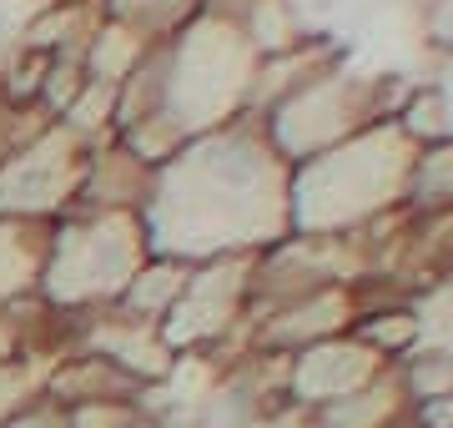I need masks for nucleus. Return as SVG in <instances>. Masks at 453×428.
<instances>
[{
    "label": "nucleus",
    "instance_id": "f257e3e1",
    "mask_svg": "<svg viewBox=\"0 0 453 428\" xmlns=\"http://www.w3.org/2000/svg\"><path fill=\"white\" fill-rule=\"evenodd\" d=\"M267 172H288V162L277 157L257 116H232L217 132L192 136L177 162L157 172L151 202L142 212L151 252L207 263L282 242L292 222L282 212H267V202L288 207V197L262 192H288V181L267 187Z\"/></svg>",
    "mask_w": 453,
    "mask_h": 428
},
{
    "label": "nucleus",
    "instance_id": "f03ea898",
    "mask_svg": "<svg viewBox=\"0 0 453 428\" xmlns=\"http://www.w3.org/2000/svg\"><path fill=\"white\" fill-rule=\"evenodd\" d=\"M151 257L142 212H65L50 222V248L35 293L71 317L111 308L131 272Z\"/></svg>",
    "mask_w": 453,
    "mask_h": 428
},
{
    "label": "nucleus",
    "instance_id": "7ed1b4c3",
    "mask_svg": "<svg viewBox=\"0 0 453 428\" xmlns=\"http://www.w3.org/2000/svg\"><path fill=\"white\" fill-rule=\"evenodd\" d=\"M252 257L257 252H232L192 263V278L181 287L177 308L162 317V338L172 353H217L222 338L237 328V317L252 308Z\"/></svg>",
    "mask_w": 453,
    "mask_h": 428
},
{
    "label": "nucleus",
    "instance_id": "20e7f679",
    "mask_svg": "<svg viewBox=\"0 0 453 428\" xmlns=\"http://www.w3.org/2000/svg\"><path fill=\"white\" fill-rule=\"evenodd\" d=\"M86 157H91V147L56 121L46 136H35L31 147L0 162V217H16V222L65 217L76 202V187H81Z\"/></svg>",
    "mask_w": 453,
    "mask_h": 428
},
{
    "label": "nucleus",
    "instance_id": "39448f33",
    "mask_svg": "<svg viewBox=\"0 0 453 428\" xmlns=\"http://www.w3.org/2000/svg\"><path fill=\"white\" fill-rule=\"evenodd\" d=\"M76 348L86 353H101L111 358L127 378H136L142 388L162 383L172 373L177 353L166 348L162 323H142V317H127L121 308H101V313L76 317Z\"/></svg>",
    "mask_w": 453,
    "mask_h": 428
},
{
    "label": "nucleus",
    "instance_id": "423d86ee",
    "mask_svg": "<svg viewBox=\"0 0 453 428\" xmlns=\"http://www.w3.org/2000/svg\"><path fill=\"white\" fill-rule=\"evenodd\" d=\"M151 187H157V172L146 162H136L111 136V141L91 147V157H86V172H81L71 212H146Z\"/></svg>",
    "mask_w": 453,
    "mask_h": 428
},
{
    "label": "nucleus",
    "instance_id": "0eeeda50",
    "mask_svg": "<svg viewBox=\"0 0 453 428\" xmlns=\"http://www.w3.org/2000/svg\"><path fill=\"white\" fill-rule=\"evenodd\" d=\"M146 388L136 378H127L111 358L101 353H86V348H71L46 368V383H41V398H50L56 409H81V403H136Z\"/></svg>",
    "mask_w": 453,
    "mask_h": 428
},
{
    "label": "nucleus",
    "instance_id": "6e6552de",
    "mask_svg": "<svg viewBox=\"0 0 453 428\" xmlns=\"http://www.w3.org/2000/svg\"><path fill=\"white\" fill-rule=\"evenodd\" d=\"M187 278H192V263L166 257V252H151V257L131 272V282L121 287V297H116L111 308H121L127 317H142V323H162V317L177 308Z\"/></svg>",
    "mask_w": 453,
    "mask_h": 428
},
{
    "label": "nucleus",
    "instance_id": "1a4fd4ad",
    "mask_svg": "<svg viewBox=\"0 0 453 428\" xmlns=\"http://www.w3.org/2000/svg\"><path fill=\"white\" fill-rule=\"evenodd\" d=\"M46 248H50V222L0 217V308L26 297V293H35Z\"/></svg>",
    "mask_w": 453,
    "mask_h": 428
},
{
    "label": "nucleus",
    "instance_id": "9d476101",
    "mask_svg": "<svg viewBox=\"0 0 453 428\" xmlns=\"http://www.w3.org/2000/svg\"><path fill=\"white\" fill-rule=\"evenodd\" d=\"M41 383H46L41 363H0V424L20 413L31 398H41Z\"/></svg>",
    "mask_w": 453,
    "mask_h": 428
},
{
    "label": "nucleus",
    "instance_id": "9b49d317",
    "mask_svg": "<svg viewBox=\"0 0 453 428\" xmlns=\"http://www.w3.org/2000/svg\"><path fill=\"white\" fill-rule=\"evenodd\" d=\"M142 424V403H81L65 409V428H136Z\"/></svg>",
    "mask_w": 453,
    "mask_h": 428
},
{
    "label": "nucleus",
    "instance_id": "f8f14e48",
    "mask_svg": "<svg viewBox=\"0 0 453 428\" xmlns=\"http://www.w3.org/2000/svg\"><path fill=\"white\" fill-rule=\"evenodd\" d=\"M0 428H65V409H56L50 398H31L20 413H11Z\"/></svg>",
    "mask_w": 453,
    "mask_h": 428
},
{
    "label": "nucleus",
    "instance_id": "ddd939ff",
    "mask_svg": "<svg viewBox=\"0 0 453 428\" xmlns=\"http://www.w3.org/2000/svg\"><path fill=\"white\" fill-rule=\"evenodd\" d=\"M423 26H428V41L443 50H453V0H428L423 5Z\"/></svg>",
    "mask_w": 453,
    "mask_h": 428
}]
</instances>
